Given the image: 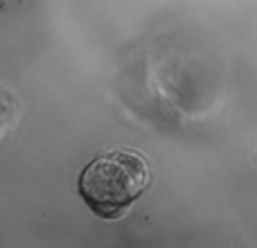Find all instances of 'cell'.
<instances>
[{"instance_id": "cell-1", "label": "cell", "mask_w": 257, "mask_h": 248, "mask_svg": "<svg viewBox=\"0 0 257 248\" xmlns=\"http://www.w3.org/2000/svg\"><path fill=\"white\" fill-rule=\"evenodd\" d=\"M151 183V167L145 156L117 149L93 158L77 178L81 201L99 219L124 217Z\"/></svg>"}]
</instances>
